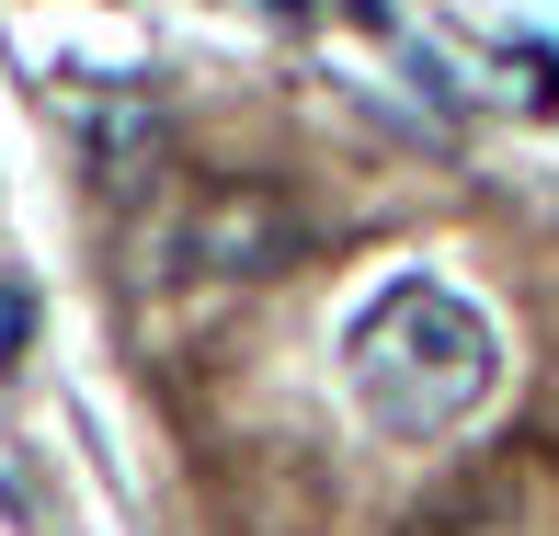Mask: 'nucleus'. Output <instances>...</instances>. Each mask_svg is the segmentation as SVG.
Segmentation results:
<instances>
[{"label":"nucleus","mask_w":559,"mask_h":536,"mask_svg":"<svg viewBox=\"0 0 559 536\" xmlns=\"http://www.w3.org/2000/svg\"><path fill=\"white\" fill-rule=\"evenodd\" d=\"M343 389L389 445H445L491 412L502 389V331L479 297L435 286V274H400L366 309L343 320Z\"/></svg>","instance_id":"nucleus-1"},{"label":"nucleus","mask_w":559,"mask_h":536,"mask_svg":"<svg viewBox=\"0 0 559 536\" xmlns=\"http://www.w3.org/2000/svg\"><path fill=\"white\" fill-rule=\"evenodd\" d=\"M171 251H183L194 274H274V263L297 251V217L274 206V194H206Z\"/></svg>","instance_id":"nucleus-2"},{"label":"nucleus","mask_w":559,"mask_h":536,"mask_svg":"<svg viewBox=\"0 0 559 536\" xmlns=\"http://www.w3.org/2000/svg\"><path fill=\"white\" fill-rule=\"evenodd\" d=\"M23 331H35V297H23V286H0V366H12V343H23Z\"/></svg>","instance_id":"nucleus-3"},{"label":"nucleus","mask_w":559,"mask_h":536,"mask_svg":"<svg viewBox=\"0 0 559 536\" xmlns=\"http://www.w3.org/2000/svg\"><path fill=\"white\" fill-rule=\"evenodd\" d=\"M343 12H354V23H389V0H343Z\"/></svg>","instance_id":"nucleus-4"}]
</instances>
